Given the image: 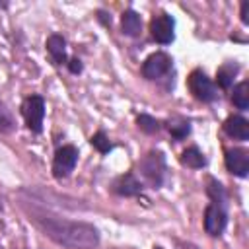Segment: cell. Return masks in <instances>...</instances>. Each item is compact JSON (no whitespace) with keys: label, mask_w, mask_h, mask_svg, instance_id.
I'll return each mask as SVG.
<instances>
[{"label":"cell","mask_w":249,"mask_h":249,"mask_svg":"<svg viewBox=\"0 0 249 249\" xmlns=\"http://www.w3.org/2000/svg\"><path fill=\"white\" fill-rule=\"evenodd\" d=\"M150 35L160 45L173 43V39H175V19L165 12L154 16L152 21H150Z\"/></svg>","instance_id":"52a82bcc"},{"label":"cell","mask_w":249,"mask_h":249,"mask_svg":"<svg viewBox=\"0 0 249 249\" xmlns=\"http://www.w3.org/2000/svg\"><path fill=\"white\" fill-rule=\"evenodd\" d=\"M16 130V119L12 115V111L8 109V105L0 99V132L2 134H10Z\"/></svg>","instance_id":"ffe728a7"},{"label":"cell","mask_w":249,"mask_h":249,"mask_svg":"<svg viewBox=\"0 0 249 249\" xmlns=\"http://www.w3.org/2000/svg\"><path fill=\"white\" fill-rule=\"evenodd\" d=\"M224 132L233 140H249V121L241 115H230L224 121Z\"/></svg>","instance_id":"8fae6325"},{"label":"cell","mask_w":249,"mask_h":249,"mask_svg":"<svg viewBox=\"0 0 249 249\" xmlns=\"http://www.w3.org/2000/svg\"><path fill=\"white\" fill-rule=\"evenodd\" d=\"M66 66H68L70 74H80V72L84 70V64H82V60H80L78 56H72V58H68Z\"/></svg>","instance_id":"7402d4cb"},{"label":"cell","mask_w":249,"mask_h":249,"mask_svg":"<svg viewBox=\"0 0 249 249\" xmlns=\"http://www.w3.org/2000/svg\"><path fill=\"white\" fill-rule=\"evenodd\" d=\"M138 173L142 177V185L146 183L150 189H161L167 179V161L163 152L150 150L146 156H142L138 161Z\"/></svg>","instance_id":"7a4b0ae2"},{"label":"cell","mask_w":249,"mask_h":249,"mask_svg":"<svg viewBox=\"0 0 249 249\" xmlns=\"http://www.w3.org/2000/svg\"><path fill=\"white\" fill-rule=\"evenodd\" d=\"M179 160H181L183 165H187V167H191V169H202V167L206 165V158H204V154H202L196 146L185 148Z\"/></svg>","instance_id":"2e32d148"},{"label":"cell","mask_w":249,"mask_h":249,"mask_svg":"<svg viewBox=\"0 0 249 249\" xmlns=\"http://www.w3.org/2000/svg\"><path fill=\"white\" fill-rule=\"evenodd\" d=\"M89 142H91V146H93L99 154H103V156H105V154H109V152L115 148V146L109 142V138H107V134H105L103 130H97V132L89 138Z\"/></svg>","instance_id":"44dd1931"},{"label":"cell","mask_w":249,"mask_h":249,"mask_svg":"<svg viewBox=\"0 0 249 249\" xmlns=\"http://www.w3.org/2000/svg\"><path fill=\"white\" fill-rule=\"evenodd\" d=\"M231 103L239 111H247L249 109V84L247 82H239L233 88V91H231Z\"/></svg>","instance_id":"ac0fdd59"},{"label":"cell","mask_w":249,"mask_h":249,"mask_svg":"<svg viewBox=\"0 0 249 249\" xmlns=\"http://www.w3.org/2000/svg\"><path fill=\"white\" fill-rule=\"evenodd\" d=\"M76 163H78V148L72 146V144L60 146L53 156V167H51L53 169V177L58 179V181L66 179L74 171Z\"/></svg>","instance_id":"5b68a950"},{"label":"cell","mask_w":249,"mask_h":249,"mask_svg":"<svg viewBox=\"0 0 249 249\" xmlns=\"http://www.w3.org/2000/svg\"><path fill=\"white\" fill-rule=\"evenodd\" d=\"M171 68H173V58L167 53L158 51V53H152L150 56H146V60L142 62L140 72L146 80L156 82V80L167 76L171 72Z\"/></svg>","instance_id":"8992f818"},{"label":"cell","mask_w":249,"mask_h":249,"mask_svg":"<svg viewBox=\"0 0 249 249\" xmlns=\"http://www.w3.org/2000/svg\"><path fill=\"white\" fill-rule=\"evenodd\" d=\"M206 195L210 198V204H218V206H224L228 208V193L224 189V185L214 179V177H208V183H206Z\"/></svg>","instance_id":"9a60e30c"},{"label":"cell","mask_w":249,"mask_h":249,"mask_svg":"<svg viewBox=\"0 0 249 249\" xmlns=\"http://www.w3.org/2000/svg\"><path fill=\"white\" fill-rule=\"evenodd\" d=\"M6 6H8L6 2H0V8H6Z\"/></svg>","instance_id":"cb8c5ba5"},{"label":"cell","mask_w":249,"mask_h":249,"mask_svg":"<svg viewBox=\"0 0 249 249\" xmlns=\"http://www.w3.org/2000/svg\"><path fill=\"white\" fill-rule=\"evenodd\" d=\"M187 82H189L191 93H193L198 101H202V103H214V101L220 97L218 88H216L214 82L206 76V72L200 70V68L193 70V72L189 74V80H187Z\"/></svg>","instance_id":"277c9868"},{"label":"cell","mask_w":249,"mask_h":249,"mask_svg":"<svg viewBox=\"0 0 249 249\" xmlns=\"http://www.w3.org/2000/svg\"><path fill=\"white\" fill-rule=\"evenodd\" d=\"M165 128L169 130L171 138L175 142H179V140H183V138H187L191 134V121L181 117V115H173V117H169L165 121Z\"/></svg>","instance_id":"5bb4252c"},{"label":"cell","mask_w":249,"mask_h":249,"mask_svg":"<svg viewBox=\"0 0 249 249\" xmlns=\"http://www.w3.org/2000/svg\"><path fill=\"white\" fill-rule=\"evenodd\" d=\"M154 249H163V247H160V245H156V247H154Z\"/></svg>","instance_id":"d4e9b609"},{"label":"cell","mask_w":249,"mask_h":249,"mask_svg":"<svg viewBox=\"0 0 249 249\" xmlns=\"http://www.w3.org/2000/svg\"><path fill=\"white\" fill-rule=\"evenodd\" d=\"M202 224H204V231L208 235L220 237L228 226V210L224 206H218V204H208L204 208Z\"/></svg>","instance_id":"ba28073f"},{"label":"cell","mask_w":249,"mask_h":249,"mask_svg":"<svg viewBox=\"0 0 249 249\" xmlns=\"http://www.w3.org/2000/svg\"><path fill=\"white\" fill-rule=\"evenodd\" d=\"M29 220L54 243L66 249H95L99 245V231L88 222H76L53 214L45 208H25Z\"/></svg>","instance_id":"6da1fadb"},{"label":"cell","mask_w":249,"mask_h":249,"mask_svg":"<svg viewBox=\"0 0 249 249\" xmlns=\"http://www.w3.org/2000/svg\"><path fill=\"white\" fill-rule=\"evenodd\" d=\"M121 31L126 37H138L142 33V18L132 8L124 10L121 16Z\"/></svg>","instance_id":"4fadbf2b"},{"label":"cell","mask_w":249,"mask_h":249,"mask_svg":"<svg viewBox=\"0 0 249 249\" xmlns=\"http://www.w3.org/2000/svg\"><path fill=\"white\" fill-rule=\"evenodd\" d=\"M226 169L235 177H247L249 173V152L245 148H228L224 152Z\"/></svg>","instance_id":"9c48e42d"},{"label":"cell","mask_w":249,"mask_h":249,"mask_svg":"<svg viewBox=\"0 0 249 249\" xmlns=\"http://www.w3.org/2000/svg\"><path fill=\"white\" fill-rule=\"evenodd\" d=\"M0 210H2V202H0Z\"/></svg>","instance_id":"484cf974"},{"label":"cell","mask_w":249,"mask_h":249,"mask_svg":"<svg viewBox=\"0 0 249 249\" xmlns=\"http://www.w3.org/2000/svg\"><path fill=\"white\" fill-rule=\"evenodd\" d=\"M237 70H239L237 64H233V62H226V64L220 66L218 72H216V84H218L222 89H230L231 84H233V78H235Z\"/></svg>","instance_id":"e0dca14e"},{"label":"cell","mask_w":249,"mask_h":249,"mask_svg":"<svg viewBox=\"0 0 249 249\" xmlns=\"http://www.w3.org/2000/svg\"><path fill=\"white\" fill-rule=\"evenodd\" d=\"M45 99L43 95H27L23 101H21V117L25 121V126L33 132V134H39L43 130V123H45Z\"/></svg>","instance_id":"3957f363"},{"label":"cell","mask_w":249,"mask_h":249,"mask_svg":"<svg viewBox=\"0 0 249 249\" xmlns=\"http://www.w3.org/2000/svg\"><path fill=\"white\" fill-rule=\"evenodd\" d=\"M241 21L247 25L249 23V2H243L241 4Z\"/></svg>","instance_id":"603a6c76"},{"label":"cell","mask_w":249,"mask_h":249,"mask_svg":"<svg viewBox=\"0 0 249 249\" xmlns=\"http://www.w3.org/2000/svg\"><path fill=\"white\" fill-rule=\"evenodd\" d=\"M136 124H138V128H140L142 132H146V134H156V132H160L161 126H163L161 121H158L156 117L146 115V113H142V115L136 117Z\"/></svg>","instance_id":"d6986e66"},{"label":"cell","mask_w":249,"mask_h":249,"mask_svg":"<svg viewBox=\"0 0 249 249\" xmlns=\"http://www.w3.org/2000/svg\"><path fill=\"white\" fill-rule=\"evenodd\" d=\"M111 191H113L117 196L132 198V196H140V195H142L144 185H142V181H140L134 173H123V175H119V177L113 179Z\"/></svg>","instance_id":"30bf717a"},{"label":"cell","mask_w":249,"mask_h":249,"mask_svg":"<svg viewBox=\"0 0 249 249\" xmlns=\"http://www.w3.org/2000/svg\"><path fill=\"white\" fill-rule=\"evenodd\" d=\"M45 47H47V53L51 54V58H53L54 64L62 66V64L68 62V56H66V39L62 35H58V33L49 35Z\"/></svg>","instance_id":"7c38bea8"}]
</instances>
